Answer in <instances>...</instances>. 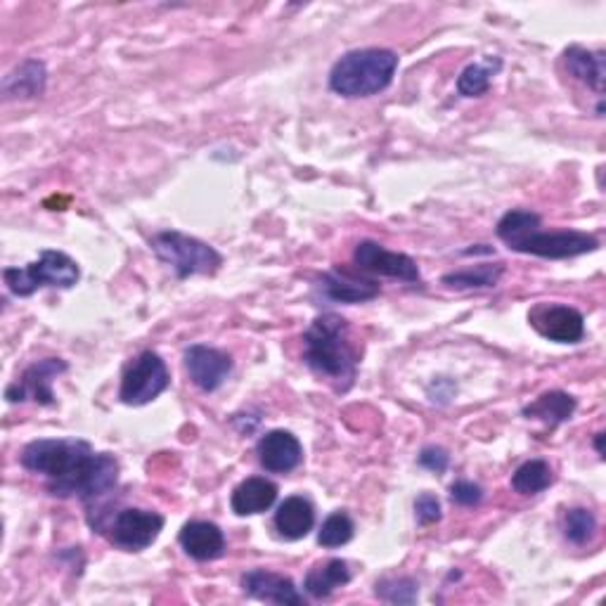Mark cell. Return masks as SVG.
<instances>
[{
  "label": "cell",
  "mask_w": 606,
  "mask_h": 606,
  "mask_svg": "<svg viewBox=\"0 0 606 606\" xmlns=\"http://www.w3.org/2000/svg\"><path fill=\"white\" fill-rule=\"evenodd\" d=\"M171 375L167 363L155 351H143L123 369L119 398L126 405H147L169 389Z\"/></svg>",
  "instance_id": "cell-7"
},
{
  "label": "cell",
  "mask_w": 606,
  "mask_h": 606,
  "mask_svg": "<svg viewBox=\"0 0 606 606\" xmlns=\"http://www.w3.org/2000/svg\"><path fill=\"white\" fill-rule=\"evenodd\" d=\"M278 500V486L268 481L266 476H250L232 490V512L238 517H252L264 514Z\"/></svg>",
  "instance_id": "cell-17"
},
{
  "label": "cell",
  "mask_w": 606,
  "mask_h": 606,
  "mask_svg": "<svg viewBox=\"0 0 606 606\" xmlns=\"http://www.w3.org/2000/svg\"><path fill=\"white\" fill-rule=\"evenodd\" d=\"M353 519L347 512H335L325 519V523L320 526L318 533V543L327 549H335L347 545L353 538Z\"/></svg>",
  "instance_id": "cell-27"
},
{
  "label": "cell",
  "mask_w": 606,
  "mask_h": 606,
  "mask_svg": "<svg viewBox=\"0 0 606 606\" xmlns=\"http://www.w3.org/2000/svg\"><path fill=\"white\" fill-rule=\"evenodd\" d=\"M178 543L195 561H214L226 553V535L211 521H187Z\"/></svg>",
  "instance_id": "cell-15"
},
{
  "label": "cell",
  "mask_w": 606,
  "mask_h": 606,
  "mask_svg": "<svg viewBox=\"0 0 606 606\" xmlns=\"http://www.w3.org/2000/svg\"><path fill=\"white\" fill-rule=\"evenodd\" d=\"M318 289L329 301H337V303H361V301L375 299L379 294V284L375 280L357 278V275L339 268L325 272Z\"/></svg>",
  "instance_id": "cell-16"
},
{
  "label": "cell",
  "mask_w": 606,
  "mask_h": 606,
  "mask_svg": "<svg viewBox=\"0 0 606 606\" xmlns=\"http://www.w3.org/2000/svg\"><path fill=\"white\" fill-rule=\"evenodd\" d=\"M450 498L452 502H458L462 507H474L484 500V488L478 484H472V481H455L450 486Z\"/></svg>",
  "instance_id": "cell-29"
},
{
  "label": "cell",
  "mask_w": 606,
  "mask_h": 606,
  "mask_svg": "<svg viewBox=\"0 0 606 606\" xmlns=\"http://www.w3.org/2000/svg\"><path fill=\"white\" fill-rule=\"evenodd\" d=\"M602 440H604V434H597V438H595V448H597V452H599V455H604V448H602Z\"/></svg>",
  "instance_id": "cell-32"
},
{
  "label": "cell",
  "mask_w": 606,
  "mask_h": 606,
  "mask_svg": "<svg viewBox=\"0 0 606 606\" xmlns=\"http://www.w3.org/2000/svg\"><path fill=\"white\" fill-rule=\"evenodd\" d=\"M415 517L422 526H429V523H436L440 519V502L436 495H432V493L420 495V498L415 500Z\"/></svg>",
  "instance_id": "cell-30"
},
{
  "label": "cell",
  "mask_w": 606,
  "mask_h": 606,
  "mask_svg": "<svg viewBox=\"0 0 606 606\" xmlns=\"http://www.w3.org/2000/svg\"><path fill=\"white\" fill-rule=\"evenodd\" d=\"M185 369L190 379L206 393L223 387V381L232 372V357L223 351L195 343L185 351Z\"/></svg>",
  "instance_id": "cell-12"
},
{
  "label": "cell",
  "mask_w": 606,
  "mask_h": 606,
  "mask_svg": "<svg viewBox=\"0 0 606 606\" xmlns=\"http://www.w3.org/2000/svg\"><path fill=\"white\" fill-rule=\"evenodd\" d=\"M24 470L46 476L48 490L58 498L95 502L117 486L119 462L114 455L95 452L78 438H38L20 455Z\"/></svg>",
  "instance_id": "cell-1"
},
{
  "label": "cell",
  "mask_w": 606,
  "mask_h": 606,
  "mask_svg": "<svg viewBox=\"0 0 606 606\" xmlns=\"http://www.w3.org/2000/svg\"><path fill=\"white\" fill-rule=\"evenodd\" d=\"M256 452H258L260 466L270 474L294 472L303 460V448L299 444V438L282 429H275L268 432L266 436H260Z\"/></svg>",
  "instance_id": "cell-13"
},
{
  "label": "cell",
  "mask_w": 606,
  "mask_h": 606,
  "mask_svg": "<svg viewBox=\"0 0 606 606\" xmlns=\"http://www.w3.org/2000/svg\"><path fill=\"white\" fill-rule=\"evenodd\" d=\"M303 361L337 391H349L361 361L349 323L335 313L315 318L303 335Z\"/></svg>",
  "instance_id": "cell-2"
},
{
  "label": "cell",
  "mask_w": 606,
  "mask_h": 606,
  "mask_svg": "<svg viewBox=\"0 0 606 606\" xmlns=\"http://www.w3.org/2000/svg\"><path fill=\"white\" fill-rule=\"evenodd\" d=\"M505 272V264H484L476 268H466L458 272L444 275V282L450 289H490L500 282Z\"/></svg>",
  "instance_id": "cell-23"
},
{
  "label": "cell",
  "mask_w": 606,
  "mask_h": 606,
  "mask_svg": "<svg viewBox=\"0 0 606 606\" xmlns=\"http://www.w3.org/2000/svg\"><path fill=\"white\" fill-rule=\"evenodd\" d=\"M315 523V509L313 505L301 498V495H294V498H287L278 512H275V529H278L280 538L284 541H301L313 531Z\"/></svg>",
  "instance_id": "cell-18"
},
{
  "label": "cell",
  "mask_w": 606,
  "mask_h": 606,
  "mask_svg": "<svg viewBox=\"0 0 606 606\" xmlns=\"http://www.w3.org/2000/svg\"><path fill=\"white\" fill-rule=\"evenodd\" d=\"M46 64L38 60L22 62L15 72L3 78V98L5 100H26L44 95L46 90Z\"/></svg>",
  "instance_id": "cell-19"
},
{
  "label": "cell",
  "mask_w": 606,
  "mask_h": 606,
  "mask_svg": "<svg viewBox=\"0 0 606 606\" xmlns=\"http://www.w3.org/2000/svg\"><path fill=\"white\" fill-rule=\"evenodd\" d=\"M575 412V398L563 391H549L535 398L531 405L523 408V415L529 420H541L547 426H557L569 422Z\"/></svg>",
  "instance_id": "cell-22"
},
{
  "label": "cell",
  "mask_w": 606,
  "mask_h": 606,
  "mask_svg": "<svg viewBox=\"0 0 606 606\" xmlns=\"http://www.w3.org/2000/svg\"><path fill=\"white\" fill-rule=\"evenodd\" d=\"M242 590L246 595L270 602V604H282V606H301L306 604L301 592L296 590L292 578H287L282 573H272L266 569H254L250 573L242 575Z\"/></svg>",
  "instance_id": "cell-14"
},
{
  "label": "cell",
  "mask_w": 606,
  "mask_h": 606,
  "mask_svg": "<svg viewBox=\"0 0 606 606\" xmlns=\"http://www.w3.org/2000/svg\"><path fill=\"white\" fill-rule=\"evenodd\" d=\"M377 597L389 604H415L417 602V583L412 578H381L377 583Z\"/></svg>",
  "instance_id": "cell-28"
},
{
  "label": "cell",
  "mask_w": 606,
  "mask_h": 606,
  "mask_svg": "<svg viewBox=\"0 0 606 606\" xmlns=\"http://www.w3.org/2000/svg\"><path fill=\"white\" fill-rule=\"evenodd\" d=\"M553 481H555L553 466H549L545 460H529L512 474V488L519 495H538L545 488L553 486Z\"/></svg>",
  "instance_id": "cell-24"
},
{
  "label": "cell",
  "mask_w": 606,
  "mask_h": 606,
  "mask_svg": "<svg viewBox=\"0 0 606 606\" xmlns=\"http://www.w3.org/2000/svg\"><path fill=\"white\" fill-rule=\"evenodd\" d=\"M500 69V60H486L484 64H470L458 78V90L464 98H478L490 88L493 74Z\"/></svg>",
  "instance_id": "cell-25"
},
{
  "label": "cell",
  "mask_w": 606,
  "mask_h": 606,
  "mask_svg": "<svg viewBox=\"0 0 606 606\" xmlns=\"http://www.w3.org/2000/svg\"><path fill=\"white\" fill-rule=\"evenodd\" d=\"M163 531V517L149 509H121L102 531L109 543L123 549V553H143L155 543Z\"/></svg>",
  "instance_id": "cell-8"
},
{
  "label": "cell",
  "mask_w": 606,
  "mask_h": 606,
  "mask_svg": "<svg viewBox=\"0 0 606 606\" xmlns=\"http://www.w3.org/2000/svg\"><path fill=\"white\" fill-rule=\"evenodd\" d=\"M69 369V365L62 357H44V361L34 363L32 367L24 369V375L10 384L5 398L10 403H24L34 401L38 405H52L54 393H52V381Z\"/></svg>",
  "instance_id": "cell-9"
},
{
  "label": "cell",
  "mask_w": 606,
  "mask_h": 606,
  "mask_svg": "<svg viewBox=\"0 0 606 606\" xmlns=\"http://www.w3.org/2000/svg\"><path fill=\"white\" fill-rule=\"evenodd\" d=\"M529 323L541 337L557 343H578L585 337L583 315L561 303H538L531 308Z\"/></svg>",
  "instance_id": "cell-10"
},
{
  "label": "cell",
  "mask_w": 606,
  "mask_h": 606,
  "mask_svg": "<svg viewBox=\"0 0 606 606\" xmlns=\"http://www.w3.org/2000/svg\"><path fill=\"white\" fill-rule=\"evenodd\" d=\"M563 60H567L569 72L592 88L595 93H604V78H606V58L604 52H592L581 46H571L563 52Z\"/></svg>",
  "instance_id": "cell-21"
},
{
  "label": "cell",
  "mask_w": 606,
  "mask_h": 606,
  "mask_svg": "<svg viewBox=\"0 0 606 606\" xmlns=\"http://www.w3.org/2000/svg\"><path fill=\"white\" fill-rule=\"evenodd\" d=\"M149 244L159 256V260H163L181 280L192 278V275H214L223 266V256H220L211 244L183 235V232H157Z\"/></svg>",
  "instance_id": "cell-5"
},
{
  "label": "cell",
  "mask_w": 606,
  "mask_h": 606,
  "mask_svg": "<svg viewBox=\"0 0 606 606\" xmlns=\"http://www.w3.org/2000/svg\"><path fill=\"white\" fill-rule=\"evenodd\" d=\"M420 466H424V470H429L434 474H444L448 470V452L444 448H438V446H426L422 452H420Z\"/></svg>",
  "instance_id": "cell-31"
},
{
  "label": "cell",
  "mask_w": 606,
  "mask_h": 606,
  "mask_svg": "<svg viewBox=\"0 0 606 606\" xmlns=\"http://www.w3.org/2000/svg\"><path fill=\"white\" fill-rule=\"evenodd\" d=\"M349 581H351L349 563L343 559H327L315 563V567L306 573L303 590H306L313 599H327L335 590L343 587Z\"/></svg>",
  "instance_id": "cell-20"
},
{
  "label": "cell",
  "mask_w": 606,
  "mask_h": 606,
  "mask_svg": "<svg viewBox=\"0 0 606 606\" xmlns=\"http://www.w3.org/2000/svg\"><path fill=\"white\" fill-rule=\"evenodd\" d=\"M498 238L519 254L541 258H573L599 250V240L581 230H541V216L514 209L498 220Z\"/></svg>",
  "instance_id": "cell-3"
},
{
  "label": "cell",
  "mask_w": 606,
  "mask_h": 606,
  "mask_svg": "<svg viewBox=\"0 0 606 606\" xmlns=\"http://www.w3.org/2000/svg\"><path fill=\"white\" fill-rule=\"evenodd\" d=\"M353 260L361 270L384 275V278H393V280L410 282V284L422 280L417 264L408 254L389 252V250H384L381 244L372 242V240H363L355 244Z\"/></svg>",
  "instance_id": "cell-11"
},
{
  "label": "cell",
  "mask_w": 606,
  "mask_h": 606,
  "mask_svg": "<svg viewBox=\"0 0 606 606\" xmlns=\"http://www.w3.org/2000/svg\"><path fill=\"white\" fill-rule=\"evenodd\" d=\"M597 531V519L585 507H573L563 514V535L573 545H585Z\"/></svg>",
  "instance_id": "cell-26"
},
{
  "label": "cell",
  "mask_w": 606,
  "mask_h": 606,
  "mask_svg": "<svg viewBox=\"0 0 606 606\" xmlns=\"http://www.w3.org/2000/svg\"><path fill=\"white\" fill-rule=\"evenodd\" d=\"M398 54L387 48L351 50L329 72V88L341 98H372L391 86Z\"/></svg>",
  "instance_id": "cell-4"
},
{
  "label": "cell",
  "mask_w": 606,
  "mask_h": 606,
  "mask_svg": "<svg viewBox=\"0 0 606 606\" xmlns=\"http://www.w3.org/2000/svg\"><path fill=\"white\" fill-rule=\"evenodd\" d=\"M81 278L78 264L64 252L46 250L26 268H5L3 280L15 296H32L44 287L72 289Z\"/></svg>",
  "instance_id": "cell-6"
}]
</instances>
